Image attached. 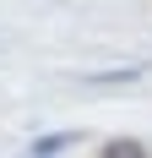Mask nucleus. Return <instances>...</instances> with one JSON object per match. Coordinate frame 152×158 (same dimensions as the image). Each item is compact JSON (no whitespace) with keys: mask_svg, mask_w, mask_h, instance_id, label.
Instances as JSON below:
<instances>
[{"mask_svg":"<svg viewBox=\"0 0 152 158\" xmlns=\"http://www.w3.org/2000/svg\"><path fill=\"white\" fill-rule=\"evenodd\" d=\"M136 77H147V65H125V71H92V87H109V82H136Z\"/></svg>","mask_w":152,"mask_h":158,"instance_id":"nucleus-3","label":"nucleus"},{"mask_svg":"<svg viewBox=\"0 0 152 158\" xmlns=\"http://www.w3.org/2000/svg\"><path fill=\"white\" fill-rule=\"evenodd\" d=\"M76 142H82V131H49V136H33L27 158H60L65 147H76Z\"/></svg>","mask_w":152,"mask_h":158,"instance_id":"nucleus-1","label":"nucleus"},{"mask_svg":"<svg viewBox=\"0 0 152 158\" xmlns=\"http://www.w3.org/2000/svg\"><path fill=\"white\" fill-rule=\"evenodd\" d=\"M98 158H152V153H147V147L136 142V136H109Z\"/></svg>","mask_w":152,"mask_h":158,"instance_id":"nucleus-2","label":"nucleus"}]
</instances>
